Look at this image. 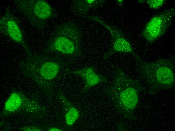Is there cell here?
Returning a JSON list of instances; mask_svg holds the SVG:
<instances>
[{
    "mask_svg": "<svg viewBox=\"0 0 175 131\" xmlns=\"http://www.w3.org/2000/svg\"><path fill=\"white\" fill-rule=\"evenodd\" d=\"M140 88L137 81L130 78L118 68L112 84L105 92L112 100L118 112L127 118H131L138 103Z\"/></svg>",
    "mask_w": 175,
    "mask_h": 131,
    "instance_id": "cell-1",
    "label": "cell"
},
{
    "mask_svg": "<svg viewBox=\"0 0 175 131\" xmlns=\"http://www.w3.org/2000/svg\"><path fill=\"white\" fill-rule=\"evenodd\" d=\"M65 64L57 58L32 54L25 61L21 62L20 65L24 73L46 86L56 77Z\"/></svg>",
    "mask_w": 175,
    "mask_h": 131,
    "instance_id": "cell-2",
    "label": "cell"
},
{
    "mask_svg": "<svg viewBox=\"0 0 175 131\" xmlns=\"http://www.w3.org/2000/svg\"><path fill=\"white\" fill-rule=\"evenodd\" d=\"M100 22L111 32L112 38L111 47L104 55V59H108L114 52H118L131 54L139 61L143 60L135 52L130 43L125 37L121 30L110 27L101 20Z\"/></svg>",
    "mask_w": 175,
    "mask_h": 131,
    "instance_id": "cell-8",
    "label": "cell"
},
{
    "mask_svg": "<svg viewBox=\"0 0 175 131\" xmlns=\"http://www.w3.org/2000/svg\"><path fill=\"white\" fill-rule=\"evenodd\" d=\"M80 34L73 24L69 23L58 26L47 45V51L71 56L80 55Z\"/></svg>",
    "mask_w": 175,
    "mask_h": 131,
    "instance_id": "cell-3",
    "label": "cell"
},
{
    "mask_svg": "<svg viewBox=\"0 0 175 131\" xmlns=\"http://www.w3.org/2000/svg\"><path fill=\"white\" fill-rule=\"evenodd\" d=\"M96 70L94 66H86L78 70L69 71L67 73L75 74L81 77L85 82L83 89L87 91L99 83L107 82V79L102 75L98 73Z\"/></svg>",
    "mask_w": 175,
    "mask_h": 131,
    "instance_id": "cell-9",
    "label": "cell"
},
{
    "mask_svg": "<svg viewBox=\"0 0 175 131\" xmlns=\"http://www.w3.org/2000/svg\"><path fill=\"white\" fill-rule=\"evenodd\" d=\"M175 15V9L173 8L158 13L146 24L141 33L142 36L150 43L155 42L167 31Z\"/></svg>",
    "mask_w": 175,
    "mask_h": 131,
    "instance_id": "cell-6",
    "label": "cell"
},
{
    "mask_svg": "<svg viewBox=\"0 0 175 131\" xmlns=\"http://www.w3.org/2000/svg\"><path fill=\"white\" fill-rule=\"evenodd\" d=\"M79 115L78 110L75 108L70 106L65 114V118L67 124L72 125L79 118Z\"/></svg>",
    "mask_w": 175,
    "mask_h": 131,
    "instance_id": "cell-11",
    "label": "cell"
},
{
    "mask_svg": "<svg viewBox=\"0 0 175 131\" xmlns=\"http://www.w3.org/2000/svg\"><path fill=\"white\" fill-rule=\"evenodd\" d=\"M19 19L14 16L7 7L4 14L0 18V32L8 38L21 46L28 56L32 55L26 42Z\"/></svg>",
    "mask_w": 175,
    "mask_h": 131,
    "instance_id": "cell-7",
    "label": "cell"
},
{
    "mask_svg": "<svg viewBox=\"0 0 175 131\" xmlns=\"http://www.w3.org/2000/svg\"><path fill=\"white\" fill-rule=\"evenodd\" d=\"M20 94L16 91H14L10 95L6 101L5 109L12 112L18 109L21 105L22 101Z\"/></svg>",
    "mask_w": 175,
    "mask_h": 131,
    "instance_id": "cell-10",
    "label": "cell"
},
{
    "mask_svg": "<svg viewBox=\"0 0 175 131\" xmlns=\"http://www.w3.org/2000/svg\"><path fill=\"white\" fill-rule=\"evenodd\" d=\"M140 62L141 71L153 88L167 89L174 85L175 66L170 60L160 58L153 62Z\"/></svg>",
    "mask_w": 175,
    "mask_h": 131,
    "instance_id": "cell-4",
    "label": "cell"
},
{
    "mask_svg": "<svg viewBox=\"0 0 175 131\" xmlns=\"http://www.w3.org/2000/svg\"><path fill=\"white\" fill-rule=\"evenodd\" d=\"M48 131H62V130L59 128H56L55 127H51L48 130Z\"/></svg>",
    "mask_w": 175,
    "mask_h": 131,
    "instance_id": "cell-14",
    "label": "cell"
},
{
    "mask_svg": "<svg viewBox=\"0 0 175 131\" xmlns=\"http://www.w3.org/2000/svg\"><path fill=\"white\" fill-rule=\"evenodd\" d=\"M164 0H145L146 4L149 7L152 8L157 9L161 7L166 2Z\"/></svg>",
    "mask_w": 175,
    "mask_h": 131,
    "instance_id": "cell-12",
    "label": "cell"
},
{
    "mask_svg": "<svg viewBox=\"0 0 175 131\" xmlns=\"http://www.w3.org/2000/svg\"><path fill=\"white\" fill-rule=\"evenodd\" d=\"M23 131H42V129L37 127H28L22 128V129Z\"/></svg>",
    "mask_w": 175,
    "mask_h": 131,
    "instance_id": "cell-13",
    "label": "cell"
},
{
    "mask_svg": "<svg viewBox=\"0 0 175 131\" xmlns=\"http://www.w3.org/2000/svg\"><path fill=\"white\" fill-rule=\"evenodd\" d=\"M14 1L18 10L27 17L31 25L38 28H43L46 21L53 15L51 7L43 0Z\"/></svg>",
    "mask_w": 175,
    "mask_h": 131,
    "instance_id": "cell-5",
    "label": "cell"
}]
</instances>
